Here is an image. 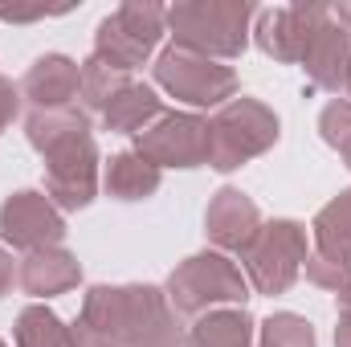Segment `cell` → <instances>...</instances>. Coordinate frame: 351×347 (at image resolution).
<instances>
[{"label": "cell", "instance_id": "27", "mask_svg": "<svg viewBox=\"0 0 351 347\" xmlns=\"http://www.w3.org/2000/svg\"><path fill=\"white\" fill-rule=\"evenodd\" d=\"M70 347H110V344L98 339V335H90L82 323H74V327H70Z\"/></svg>", "mask_w": 351, "mask_h": 347}, {"label": "cell", "instance_id": "18", "mask_svg": "<svg viewBox=\"0 0 351 347\" xmlns=\"http://www.w3.org/2000/svg\"><path fill=\"white\" fill-rule=\"evenodd\" d=\"M250 344H254V319L245 315V307L204 311L188 331V347H250Z\"/></svg>", "mask_w": 351, "mask_h": 347}, {"label": "cell", "instance_id": "8", "mask_svg": "<svg viewBox=\"0 0 351 347\" xmlns=\"http://www.w3.org/2000/svg\"><path fill=\"white\" fill-rule=\"evenodd\" d=\"M135 152L156 168H200L208 164V119L164 110L147 131L135 135Z\"/></svg>", "mask_w": 351, "mask_h": 347}, {"label": "cell", "instance_id": "17", "mask_svg": "<svg viewBox=\"0 0 351 347\" xmlns=\"http://www.w3.org/2000/svg\"><path fill=\"white\" fill-rule=\"evenodd\" d=\"M152 49L156 45H147L143 37H135L114 12L98 25V33H94V58L102 62V66H110V70H123V74H131V70H139L147 58H152Z\"/></svg>", "mask_w": 351, "mask_h": 347}, {"label": "cell", "instance_id": "3", "mask_svg": "<svg viewBox=\"0 0 351 347\" xmlns=\"http://www.w3.org/2000/svg\"><path fill=\"white\" fill-rule=\"evenodd\" d=\"M278 143V115L258 98H233L208 119V168L233 172Z\"/></svg>", "mask_w": 351, "mask_h": 347}, {"label": "cell", "instance_id": "22", "mask_svg": "<svg viewBox=\"0 0 351 347\" xmlns=\"http://www.w3.org/2000/svg\"><path fill=\"white\" fill-rule=\"evenodd\" d=\"M123 86H131V78L123 74V70H110V66H102L94 53H90L86 62H82V102H86V110H106V102L119 94Z\"/></svg>", "mask_w": 351, "mask_h": 347}, {"label": "cell", "instance_id": "25", "mask_svg": "<svg viewBox=\"0 0 351 347\" xmlns=\"http://www.w3.org/2000/svg\"><path fill=\"white\" fill-rule=\"evenodd\" d=\"M16 106H21V86H12V82L0 74V135L12 127V119H16Z\"/></svg>", "mask_w": 351, "mask_h": 347}, {"label": "cell", "instance_id": "10", "mask_svg": "<svg viewBox=\"0 0 351 347\" xmlns=\"http://www.w3.org/2000/svg\"><path fill=\"white\" fill-rule=\"evenodd\" d=\"M0 237H4V246H12V250L37 254V250L62 246V237H66V217H62V208H58L45 192L21 188V192H12V196L0 204Z\"/></svg>", "mask_w": 351, "mask_h": 347}, {"label": "cell", "instance_id": "5", "mask_svg": "<svg viewBox=\"0 0 351 347\" xmlns=\"http://www.w3.org/2000/svg\"><path fill=\"white\" fill-rule=\"evenodd\" d=\"M245 282L258 290V294H286L298 274H302V261H306V225L298 221H269L258 229V237L245 246Z\"/></svg>", "mask_w": 351, "mask_h": 347}, {"label": "cell", "instance_id": "26", "mask_svg": "<svg viewBox=\"0 0 351 347\" xmlns=\"http://www.w3.org/2000/svg\"><path fill=\"white\" fill-rule=\"evenodd\" d=\"M335 347H351V286L339 290V327H335Z\"/></svg>", "mask_w": 351, "mask_h": 347}, {"label": "cell", "instance_id": "23", "mask_svg": "<svg viewBox=\"0 0 351 347\" xmlns=\"http://www.w3.org/2000/svg\"><path fill=\"white\" fill-rule=\"evenodd\" d=\"M262 347H315V327L302 319V315H290V311H282V315H269L262 323Z\"/></svg>", "mask_w": 351, "mask_h": 347}, {"label": "cell", "instance_id": "24", "mask_svg": "<svg viewBox=\"0 0 351 347\" xmlns=\"http://www.w3.org/2000/svg\"><path fill=\"white\" fill-rule=\"evenodd\" d=\"M319 131H323V139L343 156V164L351 168V102L348 98H335V102L323 106V115H319Z\"/></svg>", "mask_w": 351, "mask_h": 347}, {"label": "cell", "instance_id": "2", "mask_svg": "<svg viewBox=\"0 0 351 347\" xmlns=\"http://www.w3.org/2000/svg\"><path fill=\"white\" fill-rule=\"evenodd\" d=\"M254 12L258 8L250 0H180L168 8V33L176 49L229 62L245 53Z\"/></svg>", "mask_w": 351, "mask_h": 347}, {"label": "cell", "instance_id": "19", "mask_svg": "<svg viewBox=\"0 0 351 347\" xmlns=\"http://www.w3.org/2000/svg\"><path fill=\"white\" fill-rule=\"evenodd\" d=\"M102 184L114 200H147L160 192V168L147 164L139 152H119V156H110Z\"/></svg>", "mask_w": 351, "mask_h": 347}, {"label": "cell", "instance_id": "30", "mask_svg": "<svg viewBox=\"0 0 351 347\" xmlns=\"http://www.w3.org/2000/svg\"><path fill=\"white\" fill-rule=\"evenodd\" d=\"M343 94H348V102H351V62H348V74H343Z\"/></svg>", "mask_w": 351, "mask_h": 347}, {"label": "cell", "instance_id": "9", "mask_svg": "<svg viewBox=\"0 0 351 347\" xmlns=\"http://www.w3.org/2000/svg\"><path fill=\"white\" fill-rule=\"evenodd\" d=\"M41 160H45V196L62 213H78L98 196V147L90 135L49 147Z\"/></svg>", "mask_w": 351, "mask_h": 347}, {"label": "cell", "instance_id": "14", "mask_svg": "<svg viewBox=\"0 0 351 347\" xmlns=\"http://www.w3.org/2000/svg\"><path fill=\"white\" fill-rule=\"evenodd\" d=\"M348 62H351V33L339 21H331V8H327V21L315 29V37H311L298 66L306 70V78L319 90H343Z\"/></svg>", "mask_w": 351, "mask_h": 347}, {"label": "cell", "instance_id": "15", "mask_svg": "<svg viewBox=\"0 0 351 347\" xmlns=\"http://www.w3.org/2000/svg\"><path fill=\"white\" fill-rule=\"evenodd\" d=\"M21 290L29 298H53V294H66L82 282V265L70 250L62 246H49V250H37L21 261Z\"/></svg>", "mask_w": 351, "mask_h": 347}, {"label": "cell", "instance_id": "1", "mask_svg": "<svg viewBox=\"0 0 351 347\" xmlns=\"http://www.w3.org/2000/svg\"><path fill=\"white\" fill-rule=\"evenodd\" d=\"M78 323L110 347H188L160 286H90Z\"/></svg>", "mask_w": 351, "mask_h": 347}, {"label": "cell", "instance_id": "6", "mask_svg": "<svg viewBox=\"0 0 351 347\" xmlns=\"http://www.w3.org/2000/svg\"><path fill=\"white\" fill-rule=\"evenodd\" d=\"M156 82L168 90L172 98L188 102V106H225L237 98V74L221 62H208L200 53H188V49H176L168 45L160 58H156Z\"/></svg>", "mask_w": 351, "mask_h": 347}, {"label": "cell", "instance_id": "13", "mask_svg": "<svg viewBox=\"0 0 351 347\" xmlns=\"http://www.w3.org/2000/svg\"><path fill=\"white\" fill-rule=\"evenodd\" d=\"M82 90V66L66 53H45L37 58L25 78H21V98L33 102V110H58V106H74Z\"/></svg>", "mask_w": 351, "mask_h": 347}, {"label": "cell", "instance_id": "7", "mask_svg": "<svg viewBox=\"0 0 351 347\" xmlns=\"http://www.w3.org/2000/svg\"><path fill=\"white\" fill-rule=\"evenodd\" d=\"M311 237H315V250L302 261L306 278L339 294L343 286H351V188L315 213Z\"/></svg>", "mask_w": 351, "mask_h": 347}, {"label": "cell", "instance_id": "28", "mask_svg": "<svg viewBox=\"0 0 351 347\" xmlns=\"http://www.w3.org/2000/svg\"><path fill=\"white\" fill-rule=\"evenodd\" d=\"M8 286H12V258H8V250L0 246V294H8Z\"/></svg>", "mask_w": 351, "mask_h": 347}, {"label": "cell", "instance_id": "29", "mask_svg": "<svg viewBox=\"0 0 351 347\" xmlns=\"http://www.w3.org/2000/svg\"><path fill=\"white\" fill-rule=\"evenodd\" d=\"M331 21H339V25L351 33V0H339V4L331 8Z\"/></svg>", "mask_w": 351, "mask_h": 347}, {"label": "cell", "instance_id": "31", "mask_svg": "<svg viewBox=\"0 0 351 347\" xmlns=\"http://www.w3.org/2000/svg\"><path fill=\"white\" fill-rule=\"evenodd\" d=\"M0 347H4V344H0Z\"/></svg>", "mask_w": 351, "mask_h": 347}, {"label": "cell", "instance_id": "4", "mask_svg": "<svg viewBox=\"0 0 351 347\" xmlns=\"http://www.w3.org/2000/svg\"><path fill=\"white\" fill-rule=\"evenodd\" d=\"M164 294L176 315H204L208 307H241L250 298V282L237 270V261L208 250L180 261L168 274Z\"/></svg>", "mask_w": 351, "mask_h": 347}, {"label": "cell", "instance_id": "21", "mask_svg": "<svg viewBox=\"0 0 351 347\" xmlns=\"http://www.w3.org/2000/svg\"><path fill=\"white\" fill-rule=\"evenodd\" d=\"M12 339H16V347H70V327L49 307L33 302V307H25L16 315Z\"/></svg>", "mask_w": 351, "mask_h": 347}, {"label": "cell", "instance_id": "16", "mask_svg": "<svg viewBox=\"0 0 351 347\" xmlns=\"http://www.w3.org/2000/svg\"><path fill=\"white\" fill-rule=\"evenodd\" d=\"M164 115V102L156 98V90L143 86V82H131L123 86L102 110V127L114 131V135H139L147 131L156 119Z\"/></svg>", "mask_w": 351, "mask_h": 347}, {"label": "cell", "instance_id": "11", "mask_svg": "<svg viewBox=\"0 0 351 347\" xmlns=\"http://www.w3.org/2000/svg\"><path fill=\"white\" fill-rule=\"evenodd\" d=\"M327 21L323 4H278V8H262L258 12V45L274 62H302L315 29Z\"/></svg>", "mask_w": 351, "mask_h": 347}, {"label": "cell", "instance_id": "20", "mask_svg": "<svg viewBox=\"0 0 351 347\" xmlns=\"http://www.w3.org/2000/svg\"><path fill=\"white\" fill-rule=\"evenodd\" d=\"M25 135L33 143V152H49L66 139H78V135H90V115L78 110V106H58V110H29L25 119Z\"/></svg>", "mask_w": 351, "mask_h": 347}, {"label": "cell", "instance_id": "12", "mask_svg": "<svg viewBox=\"0 0 351 347\" xmlns=\"http://www.w3.org/2000/svg\"><path fill=\"white\" fill-rule=\"evenodd\" d=\"M258 229H262V213L241 188H221L208 200L204 233L217 246V254H245V246L258 237Z\"/></svg>", "mask_w": 351, "mask_h": 347}]
</instances>
